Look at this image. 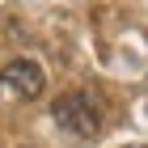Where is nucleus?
<instances>
[{
  "instance_id": "nucleus-2",
  "label": "nucleus",
  "mask_w": 148,
  "mask_h": 148,
  "mask_svg": "<svg viewBox=\"0 0 148 148\" xmlns=\"http://www.w3.org/2000/svg\"><path fill=\"white\" fill-rule=\"evenodd\" d=\"M47 85L38 59H13L0 68V97H38Z\"/></svg>"
},
{
  "instance_id": "nucleus-1",
  "label": "nucleus",
  "mask_w": 148,
  "mask_h": 148,
  "mask_svg": "<svg viewBox=\"0 0 148 148\" xmlns=\"http://www.w3.org/2000/svg\"><path fill=\"white\" fill-rule=\"evenodd\" d=\"M51 119H55L68 136L93 140V136H97V127H102V106H97L93 93L72 89V93H59L55 102H51Z\"/></svg>"
}]
</instances>
